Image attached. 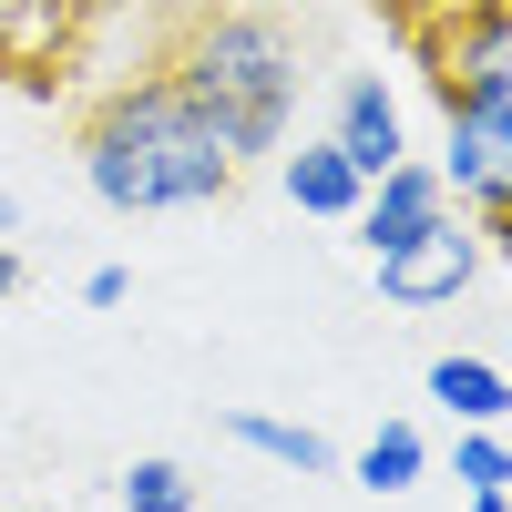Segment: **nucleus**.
I'll return each instance as SVG.
<instances>
[{
    "instance_id": "423d86ee",
    "label": "nucleus",
    "mask_w": 512,
    "mask_h": 512,
    "mask_svg": "<svg viewBox=\"0 0 512 512\" xmlns=\"http://www.w3.org/2000/svg\"><path fill=\"white\" fill-rule=\"evenodd\" d=\"M369 267H379V297H390V308H441V297H461L482 277V226L451 205V216H431L420 236H400L390 256H369Z\"/></svg>"
},
{
    "instance_id": "9b49d317",
    "label": "nucleus",
    "mask_w": 512,
    "mask_h": 512,
    "mask_svg": "<svg viewBox=\"0 0 512 512\" xmlns=\"http://www.w3.org/2000/svg\"><path fill=\"white\" fill-rule=\"evenodd\" d=\"M226 441H246V451H267V461H287V472H338V451L308 431V420H267V410H226Z\"/></svg>"
},
{
    "instance_id": "dca6fc26",
    "label": "nucleus",
    "mask_w": 512,
    "mask_h": 512,
    "mask_svg": "<svg viewBox=\"0 0 512 512\" xmlns=\"http://www.w3.org/2000/svg\"><path fill=\"white\" fill-rule=\"evenodd\" d=\"M0 297H21V246H0Z\"/></svg>"
},
{
    "instance_id": "0eeeda50",
    "label": "nucleus",
    "mask_w": 512,
    "mask_h": 512,
    "mask_svg": "<svg viewBox=\"0 0 512 512\" xmlns=\"http://www.w3.org/2000/svg\"><path fill=\"white\" fill-rule=\"evenodd\" d=\"M431 216H451V195H441V175H431L420 154H400L390 175H369V195H359V246L390 256L400 236H420Z\"/></svg>"
},
{
    "instance_id": "1a4fd4ad",
    "label": "nucleus",
    "mask_w": 512,
    "mask_h": 512,
    "mask_svg": "<svg viewBox=\"0 0 512 512\" xmlns=\"http://www.w3.org/2000/svg\"><path fill=\"white\" fill-rule=\"evenodd\" d=\"M277 185H287L297 216H359V195H369V175H359V164L338 154L328 134H318V144H297V154H277Z\"/></svg>"
},
{
    "instance_id": "20e7f679",
    "label": "nucleus",
    "mask_w": 512,
    "mask_h": 512,
    "mask_svg": "<svg viewBox=\"0 0 512 512\" xmlns=\"http://www.w3.org/2000/svg\"><path fill=\"white\" fill-rule=\"evenodd\" d=\"M431 175H441V195H451L482 236L512 246V103H451Z\"/></svg>"
},
{
    "instance_id": "ddd939ff",
    "label": "nucleus",
    "mask_w": 512,
    "mask_h": 512,
    "mask_svg": "<svg viewBox=\"0 0 512 512\" xmlns=\"http://www.w3.org/2000/svg\"><path fill=\"white\" fill-rule=\"evenodd\" d=\"M123 512H195L185 461H134V472H123Z\"/></svg>"
},
{
    "instance_id": "39448f33",
    "label": "nucleus",
    "mask_w": 512,
    "mask_h": 512,
    "mask_svg": "<svg viewBox=\"0 0 512 512\" xmlns=\"http://www.w3.org/2000/svg\"><path fill=\"white\" fill-rule=\"evenodd\" d=\"M93 21H103V0H0V82H21V93L72 82Z\"/></svg>"
},
{
    "instance_id": "7ed1b4c3",
    "label": "nucleus",
    "mask_w": 512,
    "mask_h": 512,
    "mask_svg": "<svg viewBox=\"0 0 512 512\" xmlns=\"http://www.w3.org/2000/svg\"><path fill=\"white\" fill-rule=\"evenodd\" d=\"M410 62L451 103H512V0H379Z\"/></svg>"
},
{
    "instance_id": "4468645a",
    "label": "nucleus",
    "mask_w": 512,
    "mask_h": 512,
    "mask_svg": "<svg viewBox=\"0 0 512 512\" xmlns=\"http://www.w3.org/2000/svg\"><path fill=\"white\" fill-rule=\"evenodd\" d=\"M451 472H461V492H502V482H512V441L461 431V441H451Z\"/></svg>"
},
{
    "instance_id": "9d476101",
    "label": "nucleus",
    "mask_w": 512,
    "mask_h": 512,
    "mask_svg": "<svg viewBox=\"0 0 512 512\" xmlns=\"http://www.w3.org/2000/svg\"><path fill=\"white\" fill-rule=\"evenodd\" d=\"M431 400L461 420V431H502L512 420V379L492 359H431Z\"/></svg>"
},
{
    "instance_id": "f3484780",
    "label": "nucleus",
    "mask_w": 512,
    "mask_h": 512,
    "mask_svg": "<svg viewBox=\"0 0 512 512\" xmlns=\"http://www.w3.org/2000/svg\"><path fill=\"white\" fill-rule=\"evenodd\" d=\"M21 236V195H0V246H11Z\"/></svg>"
},
{
    "instance_id": "f03ea898",
    "label": "nucleus",
    "mask_w": 512,
    "mask_h": 512,
    "mask_svg": "<svg viewBox=\"0 0 512 512\" xmlns=\"http://www.w3.org/2000/svg\"><path fill=\"white\" fill-rule=\"evenodd\" d=\"M154 72L236 144V164L287 154L297 123V31L267 11V0H175V31H164Z\"/></svg>"
},
{
    "instance_id": "2eb2a0df",
    "label": "nucleus",
    "mask_w": 512,
    "mask_h": 512,
    "mask_svg": "<svg viewBox=\"0 0 512 512\" xmlns=\"http://www.w3.org/2000/svg\"><path fill=\"white\" fill-rule=\"evenodd\" d=\"M123 297H134V277H123V267H93V277H82V308H123Z\"/></svg>"
},
{
    "instance_id": "f8f14e48",
    "label": "nucleus",
    "mask_w": 512,
    "mask_h": 512,
    "mask_svg": "<svg viewBox=\"0 0 512 512\" xmlns=\"http://www.w3.org/2000/svg\"><path fill=\"white\" fill-rule=\"evenodd\" d=\"M349 472H359L369 492H410L420 472H431V441H420L410 420H379V431H369V451L349 461Z\"/></svg>"
},
{
    "instance_id": "6e6552de",
    "label": "nucleus",
    "mask_w": 512,
    "mask_h": 512,
    "mask_svg": "<svg viewBox=\"0 0 512 512\" xmlns=\"http://www.w3.org/2000/svg\"><path fill=\"white\" fill-rule=\"evenodd\" d=\"M328 144L359 164V175H390V164L410 154V134H400V103H390V82L379 72H349L338 82V113H328Z\"/></svg>"
},
{
    "instance_id": "f257e3e1",
    "label": "nucleus",
    "mask_w": 512,
    "mask_h": 512,
    "mask_svg": "<svg viewBox=\"0 0 512 512\" xmlns=\"http://www.w3.org/2000/svg\"><path fill=\"white\" fill-rule=\"evenodd\" d=\"M72 154H82V185H93L113 216H164V205H226L236 195V144L205 123L164 72L134 82H103L93 103L72 113Z\"/></svg>"
},
{
    "instance_id": "a211bd4d",
    "label": "nucleus",
    "mask_w": 512,
    "mask_h": 512,
    "mask_svg": "<svg viewBox=\"0 0 512 512\" xmlns=\"http://www.w3.org/2000/svg\"><path fill=\"white\" fill-rule=\"evenodd\" d=\"M472 512H512V502H502V492H472Z\"/></svg>"
}]
</instances>
